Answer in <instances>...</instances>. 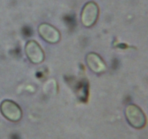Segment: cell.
<instances>
[{"mask_svg":"<svg viewBox=\"0 0 148 139\" xmlns=\"http://www.w3.org/2000/svg\"><path fill=\"white\" fill-rule=\"evenodd\" d=\"M0 111L8 120L17 122L21 119L23 111L20 106L12 100H4L0 104Z\"/></svg>","mask_w":148,"mask_h":139,"instance_id":"cell-1","label":"cell"},{"mask_svg":"<svg viewBox=\"0 0 148 139\" xmlns=\"http://www.w3.org/2000/svg\"><path fill=\"white\" fill-rule=\"evenodd\" d=\"M99 14V8L96 3L89 1L84 6L81 13V21L86 28H90L95 25Z\"/></svg>","mask_w":148,"mask_h":139,"instance_id":"cell-2","label":"cell"},{"mask_svg":"<svg viewBox=\"0 0 148 139\" xmlns=\"http://www.w3.org/2000/svg\"><path fill=\"white\" fill-rule=\"evenodd\" d=\"M125 114L129 123L135 128H141L145 125V116L137 106L134 104L127 106Z\"/></svg>","mask_w":148,"mask_h":139,"instance_id":"cell-3","label":"cell"},{"mask_svg":"<svg viewBox=\"0 0 148 139\" xmlns=\"http://www.w3.org/2000/svg\"><path fill=\"white\" fill-rule=\"evenodd\" d=\"M26 56L33 64H40L45 59V54L43 49L37 41L30 40L26 43L25 47Z\"/></svg>","mask_w":148,"mask_h":139,"instance_id":"cell-4","label":"cell"},{"mask_svg":"<svg viewBox=\"0 0 148 139\" xmlns=\"http://www.w3.org/2000/svg\"><path fill=\"white\" fill-rule=\"evenodd\" d=\"M40 37L49 43H56L60 41L61 34L58 29L49 23H41L38 26Z\"/></svg>","mask_w":148,"mask_h":139,"instance_id":"cell-5","label":"cell"},{"mask_svg":"<svg viewBox=\"0 0 148 139\" xmlns=\"http://www.w3.org/2000/svg\"><path fill=\"white\" fill-rule=\"evenodd\" d=\"M86 63L88 67L95 73H102L106 70V65L104 61L98 54L94 52L87 54Z\"/></svg>","mask_w":148,"mask_h":139,"instance_id":"cell-6","label":"cell"}]
</instances>
